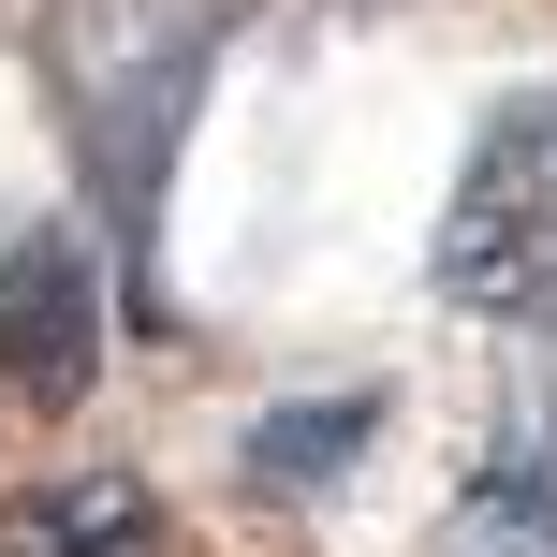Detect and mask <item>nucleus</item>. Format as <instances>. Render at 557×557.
Here are the masks:
<instances>
[{"instance_id":"nucleus-6","label":"nucleus","mask_w":557,"mask_h":557,"mask_svg":"<svg viewBox=\"0 0 557 557\" xmlns=\"http://www.w3.org/2000/svg\"><path fill=\"white\" fill-rule=\"evenodd\" d=\"M15 557H162V499L133 470H59L15 499Z\"/></svg>"},{"instance_id":"nucleus-1","label":"nucleus","mask_w":557,"mask_h":557,"mask_svg":"<svg viewBox=\"0 0 557 557\" xmlns=\"http://www.w3.org/2000/svg\"><path fill=\"white\" fill-rule=\"evenodd\" d=\"M425 278H441L455 308H484V323H513V308L557 294V103L484 117V147L455 162V191H441Z\"/></svg>"},{"instance_id":"nucleus-2","label":"nucleus","mask_w":557,"mask_h":557,"mask_svg":"<svg viewBox=\"0 0 557 557\" xmlns=\"http://www.w3.org/2000/svg\"><path fill=\"white\" fill-rule=\"evenodd\" d=\"M191 74H206V45H191V29H162V45H133L117 74L74 88V147H88V176H103L117 235H147V206H162V162H176V103H191Z\"/></svg>"},{"instance_id":"nucleus-4","label":"nucleus","mask_w":557,"mask_h":557,"mask_svg":"<svg viewBox=\"0 0 557 557\" xmlns=\"http://www.w3.org/2000/svg\"><path fill=\"white\" fill-rule=\"evenodd\" d=\"M441 557H557V425H513V441L470 470Z\"/></svg>"},{"instance_id":"nucleus-5","label":"nucleus","mask_w":557,"mask_h":557,"mask_svg":"<svg viewBox=\"0 0 557 557\" xmlns=\"http://www.w3.org/2000/svg\"><path fill=\"white\" fill-rule=\"evenodd\" d=\"M382 441V396H278V411L250 425V441H235V470L264 484V499H323V484H352V455Z\"/></svg>"},{"instance_id":"nucleus-3","label":"nucleus","mask_w":557,"mask_h":557,"mask_svg":"<svg viewBox=\"0 0 557 557\" xmlns=\"http://www.w3.org/2000/svg\"><path fill=\"white\" fill-rule=\"evenodd\" d=\"M88 367H103V294H88V250H74V235H15V250H0V382L74 396Z\"/></svg>"}]
</instances>
